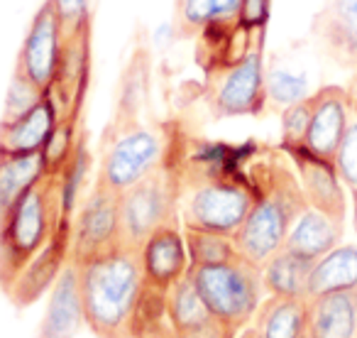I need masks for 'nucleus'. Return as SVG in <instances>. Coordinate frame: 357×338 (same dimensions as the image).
Returning <instances> with one entry per match:
<instances>
[{"mask_svg": "<svg viewBox=\"0 0 357 338\" xmlns=\"http://www.w3.org/2000/svg\"><path fill=\"white\" fill-rule=\"evenodd\" d=\"M86 326L98 338H132V323L144 294L139 250L118 245L110 253L76 263Z\"/></svg>", "mask_w": 357, "mask_h": 338, "instance_id": "nucleus-1", "label": "nucleus"}, {"mask_svg": "<svg viewBox=\"0 0 357 338\" xmlns=\"http://www.w3.org/2000/svg\"><path fill=\"white\" fill-rule=\"evenodd\" d=\"M252 184L255 204L233 240L245 260L262 267L274 253L284 248L294 221L303 209H308V201L298 177L279 159L257 164L252 172Z\"/></svg>", "mask_w": 357, "mask_h": 338, "instance_id": "nucleus-2", "label": "nucleus"}, {"mask_svg": "<svg viewBox=\"0 0 357 338\" xmlns=\"http://www.w3.org/2000/svg\"><path fill=\"white\" fill-rule=\"evenodd\" d=\"M71 221L61 209L59 175H47L0 219V287L6 292L20 270Z\"/></svg>", "mask_w": 357, "mask_h": 338, "instance_id": "nucleus-3", "label": "nucleus"}, {"mask_svg": "<svg viewBox=\"0 0 357 338\" xmlns=\"http://www.w3.org/2000/svg\"><path fill=\"white\" fill-rule=\"evenodd\" d=\"M255 204L252 179L235 172L178 177V221L184 228L235 235Z\"/></svg>", "mask_w": 357, "mask_h": 338, "instance_id": "nucleus-4", "label": "nucleus"}, {"mask_svg": "<svg viewBox=\"0 0 357 338\" xmlns=\"http://www.w3.org/2000/svg\"><path fill=\"white\" fill-rule=\"evenodd\" d=\"M189 277L194 279L208 311L235 333L252 323L262 297L267 294L262 284V267L245 260L243 255L223 265L191 267Z\"/></svg>", "mask_w": 357, "mask_h": 338, "instance_id": "nucleus-5", "label": "nucleus"}, {"mask_svg": "<svg viewBox=\"0 0 357 338\" xmlns=\"http://www.w3.org/2000/svg\"><path fill=\"white\" fill-rule=\"evenodd\" d=\"M169 162V135L157 125H139L137 120L113 125L100 157L96 182L123 194Z\"/></svg>", "mask_w": 357, "mask_h": 338, "instance_id": "nucleus-6", "label": "nucleus"}, {"mask_svg": "<svg viewBox=\"0 0 357 338\" xmlns=\"http://www.w3.org/2000/svg\"><path fill=\"white\" fill-rule=\"evenodd\" d=\"M178 223V172L164 164L120 194L123 245L137 248L164 226Z\"/></svg>", "mask_w": 357, "mask_h": 338, "instance_id": "nucleus-7", "label": "nucleus"}, {"mask_svg": "<svg viewBox=\"0 0 357 338\" xmlns=\"http://www.w3.org/2000/svg\"><path fill=\"white\" fill-rule=\"evenodd\" d=\"M267 64H264V32H257L240 59L213 69L208 105L215 118L262 115L267 110Z\"/></svg>", "mask_w": 357, "mask_h": 338, "instance_id": "nucleus-8", "label": "nucleus"}, {"mask_svg": "<svg viewBox=\"0 0 357 338\" xmlns=\"http://www.w3.org/2000/svg\"><path fill=\"white\" fill-rule=\"evenodd\" d=\"M123 245V230H120V194L100 182L91 186L86 199L76 206L69 226V260L84 263V260L98 258Z\"/></svg>", "mask_w": 357, "mask_h": 338, "instance_id": "nucleus-9", "label": "nucleus"}, {"mask_svg": "<svg viewBox=\"0 0 357 338\" xmlns=\"http://www.w3.org/2000/svg\"><path fill=\"white\" fill-rule=\"evenodd\" d=\"M66 47V32L61 25L59 15L52 8L50 0H45L37 13L32 15V22L25 32V40L17 52V64L15 69L22 71L32 84H37L40 89H45L50 94V89L54 86L56 74H59L61 57H64Z\"/></svg>", "mask_w": 357, "mask_h": 338, "instance_id": "nucleus-10", "label": "nucleus"}, {"mask_svg": "<svg viewBox=\"0 0 357 338\" xmlns=\"http://www.w3.org/2000/svg\"><path fill=\"white\" fill-rule=\"evenodd\" d=\"M352 123V101L345 86H321L311 94V125L306 142L308 152L335 162V154Z\"/></svg>", "mask_w": 357, "mask_h": 338, "instance_id": "nucleus-11", "label": "nucleus"}, {"mask_svg": "<svg viewBox=\"0 0 357 338\" xmlns=\"http://www.w3.org/2000/svg\"><path fill=\"white\" fill-rule=\"evenodd\" d=\"M282 152L296 167L298 184H301L308 206H313V209L323 211V214L333 216L337 221H345V194H342V179L337 175L335 162L308 152L303 145L287 147Z\"/></svg>", "mask_w": 357, "mask_h": 338, "instance_id": "nucleus-12", "label": "nucleus"}, {"mask_svg": "<svg viewBox=\"0 0 357 338\" xmlns=\"http://www.w3.org/2000/svg\"><path fill=\"white\" fill-rule=\"evenodd\" d=\"M139 263H142L144 282L162 292H167L181 277H186L191 260L189 248H186V235L178 228V223L154 230L139 245Z\"/></svg>", "mask_w": 357, "mask_h": 338, "instance_id": "nucleus-13", "label": "nucleus"}, {"mask_svg": "<svg viewBox=\"0 0 357 338\" xmlns=\"http://www.w3.org/2000/svg\"><path fill=\"white\" fill-rule=\"evenodd\" d=\"M69 226L71 221L59 226L54 238L20 270L13 284L6 289V294L17 307H30L35 304L47 289H52L54 279L59 277L61 267L69 263Z\"/></svg>", "mask_w": 357, "mask_h": 338, "instance_id": "nucleus-14", "label": "nucleus"}, {"mask_svg": "<svg viewBox=\"0 0 357 338\" xmlns=\"http://www.w3.org/2000/svg\"><path fill=\"white\" fill-rule=\"evenodd\" d=\"M84 326L86 314L84 299H81L79 267L69 260L50 289V302L37 328V338H76Z\"/></svg>", "mask_w": 357, "mask_h": 338, "instance_id": "nucleus-15", "label": "nucleus"}, {"mask_svg": "<svg viewBox=\"0 0 357 338\" xmlns=\"http://www.w3.org/2000/svg\"><path fill=\"white\" fill-rule=\"evenodd\" d=\"M89 76H91V27H84V30L66 37L59 74H56L54 86L50 89V96L56 101V105L61 110V118L64 115H79L86 89H89Z\"/></svg>", "mask_w": 357, "mask_h": 338, "instance_id": "nucleus-16", "label": "nucleus"}, {"mask_svg": "<svg viewBox=\"0 0 357 338\" xmlns=\"http://www.w3.org/2000/svg\"><path fill=\"white\" fill-rule=\"evenodd\" d=\"M313 32L331 59L357 71V0H331L318 13Z\"/></svg>", "mask_w": 357, "mask_h": 338, "instance_id": "nucleus-17", "label": "nucleus"}, {"mask_svg": "<svg viewBox=\"0 0 357 338\" xmlns=\"http://www.w3.org/2000/svg\"><path fill=\"white\" fill-rule=\"evenodd\" d=\"M61 120V110L50 94L15 120L0 123V152L3 154H40L50 135Z\"/></svg>", "mask_w": 357, "mask_h": 338, "instance_id": "nucleus-18", "label": "nucleus"}, {"mask_svg": "<svg viewBox=\"0 0 357 338\" xmlns=\"http://www.w3.org/2000/svg\"><path fill=\"white\" fill-rule=\"evenodd\" d=\"M306 333L313 338H357V289L308 299Z\"/></svg>", "mask_w": 357, "mask_h": 338, "instance_id": "nucleus-19", "label": "nucleus"}, {"mask_svg": "<svg viewBox=\"0 0 357 338\" xmlns=\"http://www.w3.org/2000/svg\"><path fill=\"white\" fill-rule=\"evenodd\" d=\"M340 238H342V221L308 206L294 221L284 248L294 250V253L303 255L308 260H318L326 253H331L333 248H337Z\"/></svg>", "mask_w": 357, "mask_h": 338, "instance_id": "nucleus-20", "label": "nucleus"}, {"mask_svg": "<svg viewBox=\"0 0 357 338\" xmlns=\"http://www.w3.org/2000/svg\"><path fill=\"white\" fill-rule=\"evenodd\" d=\"M316 260L282 248L262 265V284L267 297L308 299V282Z\"/></svg>", "mask_w": 357, "mask_h": 338, "instance_id": "nucleus-21", "label": "nucleus"}, {"mask_svg": "<svg viewBox=\"0 0 357 338\" xmlns=\"http://www.w3.org/2000/svg\"><path fill=\"white\" fill-rule=\"evenodd\" d=\"M308 299L267 297L252 318L257 338H303L306 333Z\"/></svg>", "mask_w": 357, "mask_h": 338, "instance_id": "nucleus-22", "label": "nucleus"}, {"mask_svg": "<svg viewBox=\"0 0 357 338\" xmlns=\"http://www.w3.org/2000/svg\"><path fill=\"white\" fill-rule=\"evenodd\" d=\"M357 289V248L355 245H337L331 253L318 258L311 270L308 299L328 292Z\"/></svg>", "mask_w": 357, "mask_h": 338, "instance_id": "nucleus-23", "label": "nucleus"}, {"mask_svg": "<svg viewBox=\"0 0 357 338\" xmlns=\"http://www.w3.org/2000/svg\"><path fill=\"white\" fill-rule=\"evenodd\" d=\"M47 177L42 154H3L0 152V219Z\"/></svg>", "mask_w": 357, "mask_h": 338, "instance_id": "nucleus-24", "label": "nucleus"}, {"mask_svg": "<svg viewBox=\"0 0 357 338\" xmlns=\"http://www.w3.org/2000/svg\"><path fill=\"white\" fill-rule=\"evenodd\" d=\"M167 311L172 316V323L176 326L178 336L215 321V316L208 311L204 297L199 294V289H196L194 279L189 274L167 289Z\"/></svg>", "mask_w": 357, "mask_h": 338, "instance_id": "nucleus-25", "label": "nucleus"}, {"mask_svg": "<svg viewBox=\"0 0 357 338\" xmlns=\"http://www.w3.org/2000/svg\"><path fill=\"white\" fill-rule=\"evenodd\" d=\"M132 338H181L167 311V292L144 287L142 302L135 314Z\"/></svg>", "mask_w": 357, "mask_h": 338, "instance_id": "nucleus-26", "label": "nucleus"}, {"mask_svg": "<svg viewBox=\"0 0 357 338\" xmlns=\"http://www.w3.org/2000/svg\"><path fill=\"white\" fill-rule=\"evenodd\" d=\"M184 235H186V248H189L191 267L223 265L240 255L238 248H235L233 235L213 233V230H196V228H184Z\"/></svg>", "mask_w": 357, "mask_h": 338, "instance_id": "nucleus-27", "label": "nucleus"}, {"mask_svg": "<svg viewBox=\"0 0 357 338\" xmlns=\"http://www.w3.org/2000/svg\"><path fill=\"white\" fill-rule=\"evenodd\" d=\"M149 89V64L147 54L137 52L130 59L128 71L123 74V84H120V96H118V123H128V120L137 118V110L144 105Z\"/></svg>", "mask_w": 357, "mask_h": 338, "instance_id": "nucleus-28", "label": "nucleus"}, {"mask_svg": "<svg viewBox=\"0 0 357 338\" xmlns=\"http://www.w3.org/2000/svg\"><path fill=\"white\" fill-rule=\"evenodd\" d=\"M264 84H267V105H272L277 110H284L311 96L306 74L294 71L282 64L269 66L267 76H264Z\"/></svg>", "mask_w": 357, "mask_h": 338, "instance_id": "nucleus-29", "label": "nucleus"}, {"mask_svg": "<svg viewBox=\"0 0 357 338\" xmlns=\"http://www.w3.org/2000/svg\"><path fill=\"white\" fill-rule=\"evenodd\" d=\"M79 115H64L40 152L45 159L47 175H59L69 164V159L74 157L76 147H79Z\"/></svg>", "mask_w": 357, "mask_h": 338, "instance_id": "nucleus-30", "label": "nucleus"}, {"mask_svg": "<svg viewBox=\"0 0 357 338\" xmlns=\"http://www.w3.org/2000/svg\"><path fill=\"white\" fill-rule=\"evenodd\" d=\"M45 96H47L45 89L32 84L22 71L15 69L13 71L10 84H8V91H6V103H3V118H0V123L15 120V118H20V115L30 113Z\"/></svg>", "mask_w": 357, "mask_h": 338, "instance_id": "nucleus-31", "label": "nucleus"}, {"mask_svg": "<svg viewBox=\"0 0 357 338\" xmlns=\"http://www.w3.org/2000/svg\"><path fill=\"white\" fill-rule=\"evenodd\" d=\"M308 125H311V96L282 110V149L306 142Z\"/></svg>", "mask_w": 357, "mask_h": 338, "instance_id": "nucleus-32", "label": "nucleus"}, {"mask_svg": "<svg viewBox=\"0 0 357 338\" xmlns=\"http://www.w3.org/2000/svg\"><path fill=\"white\" fill-rule=\"evenodd\" d=\"M335 169L340 175L342 184L350 186V191L357 189V118L352 115V123L347 128L345 138L340 142V149L335 154Z\"/></svg>", "mask_w": 357, "mask_h": 338, "instance_id": "nucleus-33", "label": "nucleus"}, {"mask_svg": "<svg viewBox=\"0 0 357 338\" xmlns=\"http://www.w3.org/2000/svg\"><path fill=\"white\" fill-rule=\"evenodd\" d=\"M64 25L66 37L91 27V0H50Z\"/></svg>", "mask_w": 357, "mask_h": 338, "instance_id": "nucleus-34", "label": "nucleus"}, {"mask_svg": "<svg viewBox=\"0 0 357 338\" xmlns=\"http://www.w3.org/2000/svg\"><path fill=\"white\" fill-rule=\"evenodd\" d=\"M269 15H272V0H243L235 27L245 35H257L267 30Z\"/></svg>", "mask_w": 357, "mask_h": 338, "instance_id": "nucleus-35", "label": "nucleus"}, {"mask_svg": "<svg viewBox=\"0 0 357 338\" xmlns=\"http://www.w3.org/2000/svg\"><path fill=\"white\" fill-rule=\"evenodd\" d=\"M181 338H238V333L230 331L225 323H220L218 318H215V321H211L208 326L196 328V331H189V333H181Z\"/></svg>", "mask_w": 357, "mask_h": 338, "instance_id": "nucleus-36", "label": "nucleus"}, {"mask_svg": "<svg viewBox=\"0 0 357 338\" xmlns=\"http://www.w3.org/2000/svg\"><path fill=\"white\" fill-rule=\"evenodd\" d=\"M176 37H181V32H178L176 22H162V25L154 27L152 32V45L157 47V50H164V47L172 45Z\"/></svg>", "mask_w": 357, "mask_h": 338, "instance_id": "nucleus-37", "label": "nucleus"}, {"mask_svg": "<svg viewBox=\"0 0 357 338\" xmlns=\"http://www.w3.org/2000/svg\"><path fill=\"white\" fill-rule=\"evenodd\" d=\"M347 91H350V101H352V115L357 118V74L352 79V84L347 86Z\"/></svg>", "mask_w": 357, "mask_h": 338, "instance_id": "nucleus-38", "label": "nucleus"}, {"mask_svg": "<svg viewBox=\"0 0 357 338\" xmlns=\"http://www.w3.org/2000/svg\"><path fill=\"white\" fill-rule=\"evenodd\" d=\"M352 221H355V230H357V189L352 191Z\"/></svg>", "mask_w": 357, "mask_h": 338, "instance_id": "nucleus-39", "label": "nucleus"}, {"mask_svg": "<svg viewBox=\"0 0 357 338\" xmlns=\"http://www.w3.org/2000/svg\"><path fill=\"white\" fill-rule=\"evenodd\" d=\"M240 338H257V333L252 331V326H248V328H243V336Z\"/></svg>", "mask_w": 357, "mask_h": 338, "instance_id": "nucleus-40", "label": "nucleus"}, {"mask_svg": "<svg viewBox=\"0 0 357 338\" xmlns=\"http://www.w3.org/2000/svg\"><path fill=\"white\" fill-rule=\"evenodd\" d=\"M303 338H313V336H308V333H303Z\"/></svg>", "mask_w": 357, "mask_h": 338, "instance_id": "nucleus-41", "label": "nucleus"}]
</instances>
